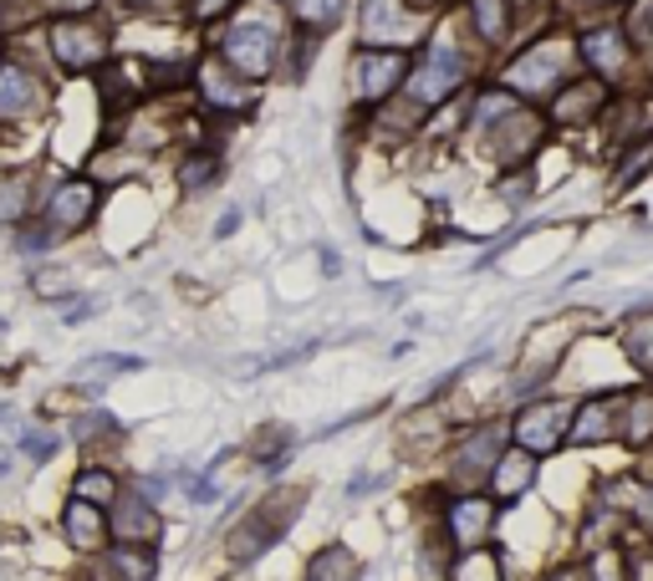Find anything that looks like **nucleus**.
I'll list each match as a JSON object with an SVG mask.
<instances>
[{
	"label": "nucleus",
	"mask_w": 653,
	"mask_h": 581,
	"mask_svg": "<svg viewBox=\"0 0 653 581\" xmlns=\"http://www.w3.org/2000/svg\"><path fill=\"white\" fill-rule=\"evenodd\" d=\"M296 505H302V490L261 500V505H255L251 515H245V521L231 531V541H225L231 561H255L261 551H271V545L281 541V531H286V525L296 521Z\"/></svg>",
	"instance_id": "1"
},
{
	"label": "nucleus",
	"mask_w": 653,
	"mask_h": 581,
	"mask_svg": "<svg viewBox=\"0 0 653 581\" xmlns=\"http://www.w3.org/2000/svg\"><path fill=\"white\" fill-rule=\"evenodd\" d=\"M158 535H164V515H158V505H148L134 484H123V495L108 505V541L158 545Z\"/></svg>",
	"instance_id": "2"
},
{
	"label": "nucleus",
	"mask_w": 653,
	"mask_h": 581,
	"mask_svg": "<svg viewBox=\"0 0 653 581\" xmlns=\"http://www.w3.org/2000/svg\"><path fill=\"white\" fill-rule=\"evenodd\" d=\"M57 531H61V545L72 557H87L92 561L103 545H108V510L97 505H82V500H61V515H57Z\"/></svg>",
	"instance_id": "3"
},
{
	"label": "nucleus",
	"mask_w": 653,
	"mask_h": 581,
	"mask_svg": "<svg viewBox=\"0 0 653 581\" xmlns=\"http://www.w3.org/2000/svg\"><path fill=\"white\" fill-rule=\"evenodd\" d=\"M51 57L67 67V72H92L97 61L108 57V37L97 31L92 21H57V31H51Z\"/></svg>",
	"instance_id": "4"
},
{
	"label": "nucleus",
	"mask_w": 653,
	"mask_h": 581,
	"mask_svg": "<svg viewBox=\"0 0 653 581\" xmlns=\"http://www.w3.org/2000/svg\"><path fill=\"white\" fill-rule=\"evenodd\" d=\"M225 57L241 67L245 77H266L271 72V57H276V26L271 21H235L231 37H225Z\"/></svg>",
	"instance_id": "5"
},
{
	"label": "nucleus",
	"mask_w": 653,
	"mask_h": 581,
	"mask_svg": "<svg viewBox=\"0 0 653 581\" xmlns=\"http://www.w3.org/2000/svg\"><path fill=\"white\" fill-rule=\"evenodd\" d=\"M158 577V545H123L108 541L92 557L87 581H154Z\"/></svg>",
	"instance_id": "6"
},
{
	"label": "nucleus",
	"mask_w": 653,
	"mask_h": 581,
	"mask_svg": "<svg viewBox=\"0 0 653 581\" xmlns=\"http://www.w3.org/2000/svg\"><path fill=\"white\" fill-rule=\"evenodd\" d=\"M567 424H572V403H532V408L516 418V444L526 454H552V449L567 439Z\"/></svg>",
	"instance_id": "7"
},
{
	"label": "nucleus",
	"mask_w": 653,
	"mask_h": 581,
	"mask_svg": "<svg viewBox=\"0 0 653 581\" xmlns=\"http://www.w3.org/2000/svg\"><path fill=\"white\" fill-rule=\"evenodd\" d=\"M47 108L37 72H26L16 61H0V122H31Z\"/></svg>",
	"instance_id": "8"
},
{
	"label": "nucleus",
	"mask_w": 653,
	"mask_h": 581,
	"mask_svg": "<svg viewBox=\"0 0 653 581\" xmlns=\"http://www.w3.org/2000/svg\"><path fill=\"white\" fill-rule=\"evenodd\" d=\"M97 209V189L87 179H67L57 194H51V205H47V230L51 235H72L82 230L87 219H92Z\"/></svg>",
	"instance_id": "9"
},
{
	"label": "nucleus",
	"mask_w": 653,
	"mask_h": 581,
	"mask_svg": "<svg viewBox=\"0 0 653 581\" xmlns=\"http://www.w3.org/2000/svg\"><path fill=\"white\" fill-rule=\"evenodd\" d=\"M562 67H567V51L562 47H536L532 57H520L516 67H510V87H516V92L542 97V92H552V87L562 82Z\"/></svg>",
	"instance_id": "10"
},
{
	"label": "nucleus",
	"mask_w": 653,
	"mask_h": 581,
	"mask_svg": "<svg viewBox=\"0 0 653 581\" xmlns=\"http://www.w3.org/2000/svg\"><path fill=\"white\" fill-rule=\"evenodd\" d=\"M455 87H460V51L449 47V41H435L429 61L413 72V97H419V102H435V97L455 92Z\"/></svg>",
	"instance_id": "11"
},
{
	"label": "nucleus",
	"mask_w": 653,
	"mask_h": 581,
	"mask_svg": "<svg viewBox=\"0 0 653 581\" xmlns=\"http://www.w3.org/2000/svg\"><path fill=\"white\" fill-rule=\"evenodd\" d=\"M67 495H72V500H82V505L108 510L113 500L123 495V474L113 470V464H97V460H87L82 470L72 474V484H67Z\"/></svg>",
	"instance_id": "12"
},
{
	"label": "nucleus",
	"mask_w": 653,
	"mask_h": 581,
	"mask_svg": "<svg viewBox=\"0 0 653 581\" xmlns=\"http://www.w3.org/2000/svg\"><path fill=\"white\" fill-rule=\"evenodd\" d=\"M449 535L460 545L465 557H470L475 545L490 535V500H460V505H449Z\"/></svg>",
	"instance_id": "13"
},
{
	"label": "nucleus",
	"mask_w": 653,
	"mask_h": 581,
	"mask_svg": "<svg viewBox=\"0 0 653 581\" xmlns=\"http://www.w3.org/2000/svg\"><path fill=\"white\" fill-rule=\"evenodd\" d=\"M413 21L409 11H399V0H368V16H363V37L368 41H409Z\"/></svg>",
	"instance_id": "14"
},
{
	"label": "nucleus",
	"mask_w": 653,
	"mask_h": 581,
	"mask_svg": "<svg viewBox=\"0 0 653 581\" xmlns=\"http://www.w3.org/2000/svg\"><path fill=\"white\" fill-rule=\"evenodd\" d=\"M403 77V57H378V51H368L363 61H358V92L363 97H383V92H393V82Z\"/></svg>",
	"instance_id": "15"
},
{
	"label": "nucleus",
	"mask_w": 653,
	"mask_h": 581,
	"mask_svg": "<svg viewBox=\"0 0 653 581\" xmlns=\"http://www.w3.org/2000/svg\"><path fill=\"white\" fill-rule=\"evenodd\" d=\"M567 434H572V444H603L607 434H613V403H582V413L567 424Z\"/></svg>",
	"instance_id": "16"
},
{
	"label": "nucleus",
	"mask_w": 653,
	"mask_h": 581,
	"mask_svg": "<svg viewBox=\"0 0 653 581\" xmlns=\"http://www.w3.org/2000/svg\"><path fill=\"white\" fill-rule=\"evenodd\" d=\"M496 449H500V434H496V429L475 434L470 444L455 454V474H465V480H475V474H490V464H496Z\"/></svg>",
	"instance_id": "17"
},
{
	"label": "nucleus",
	"mask_w": 653,
	"mask_h": 581,
	"mask_svg": "<svg viewBox=\"0 0 653 581\" xmlns=\"http://www.w3.org/2000/svg\"><path fill=\"white\" fill-rule=\"evenodd\" d=\"M306 581H358V557H352L348 545H326V551L312 557Z\"/></svg>",
	"instance_id": "18"
},
{
	"label": "nucleus",
	"mask_w": 653,
	"mask_h": 581,
	"mask_svg": "<svg viewBox=\"0 0 653 581\" xmlns=\"http://www.w3.org/2000/svg\"><path fill=\"white\" fill-rule=\"evenodd\" d=\"M138 367H144V357H128V352H97V357H82L77 377H82V383H108V377L138 373Z\"/></svg>",
	"instance_id": "19"
},
{
	"label": "nucleus",
	"mask_w": 653,
	"mask_h": 581,
	"mask_svg": "<svg viewBox=\"0 0 653 581\" xmlns=\"http://www.w3.org/2000/svg\"><path fill=\"white\" fill-rule=\"evenodd\" d=\"M16 454H21V460H31L41 470V464H51L61 454V434L57 429H21V434H16Z\"/></svg>",
	"instance_id": "20"
},
{
	"label": "nucleus",
	"mask_w": 653,
	"mask_h": 581,
	"mask_svg": "<svg viewBox=\"0 0 653 581\" xmlns=\"http://www.w3.org/2000/svg\"><path fill=\"white\" fill-rule=\"evenodd\" d=\"M113 434H123V424L108 408H87L72 418V444H82V449H92L97 439H113Z\"/></svg>",
	"instance_id": "21"
},
{
	"label": "nucleus",
	"mask_w": 653,
	"mask_h": 581,
	"mask_svg": "<svg viewBox=\"0 0 653 581\" xmlns=\"http://www.w3.org/2000/svg\"><path fill=\"white\" fill-rule=\"evenodd\" d=\"M532 454H526V449H520V454H510V460H500L496 464V495L500 500H516L520 490H526V484H532Z\"/></svg>",
	"instance_id": "22"
},
{
	"label": "nucleus",
	"mask_w": 653,
	"mask_h": 581,
	"mask_svg": "<svg viewBox=\"0 0 653 581\" xmlns=\"http://www.w3.org/2000/svg\"><path fill=\"white\" fill-rule=\"evenodd\" d=\"M582 51H587V61H593L597 72H617L623 67V37L617 31H593V37L582 41Z\"/></svg>",
	"instance_id": "23"
},
{
	"label": "nucleus",
	"mask_w": 653,
	"mask_h": 581,
	"mask_svg": "<svg viewBox=\"0 0 653 581\" xmlns=\"http://www.w3.org/2000/svg\"><path fill=\"white\" fill-rule=\"evenodd\" d=\"M57 245V235L47 225H16V255H47Z\"/></svg>",
	"instance_id": "24"
},
{
	"label": "nucleus",
	"mask_w": 653,
	"mask_h": 581,
	"mask_svg": "<svg viewBox=\"0 0 653 581\" xmlns=\"http://www.w3.org/2000/svg\"><path fill=\"white\" fill-rule=\"evenodd\" d=\"M475 21H480V31L490 41L506 37V11H500V0H475Z\"/></svg>",
	"instance_id": "25"
},
{
	"label": "nucleus",
	"mask_w": 653,
	"mask_h": 581,
	"mask_svg": "<svg viewBox=\"0 0 653 581\" xmlns=\"http://www.w3.org/2000/svg\"><path fill=\"white\" fill-rule=\"evenodd\" d=\"M205 92L215 108H245V87H231V82H220V72H205Z\"/></svg>",
	"instance_id": "26"
},
{
	"label": "nucleus",
	"mask_w": 653,
	"mask_h": 581,
	"mask_svg": "<svg viewBox=\"0 0 653 581\" xmlns=\"http://www.w3.org/2000/svg\"><path fill=\"white\" fill-rule=\"evenodd\" d=\"M342 11H348V0H302V16L312 26H338Z\"/></svg>",
	"instance_id": "27"
},
{
	"label": "nucleus",
	"mask_w": 653,
	"mask_h": 581,
	"mask_svg": "<svg viewBox=\"0 0 653 581\" xmlns=\"http://www.w3.org/2000/svg\"><path fill=\"white\" fill-rule=\"evenodd\" d=\"M215 169H220L215 158H209V154H199V158L189 164V169H179V184H184V189H199V184H209V179H215Z\"/></svg>",
	"instance_id": "28"
},
{
	"label": "nucleus",
	"mask_w": 653,
	"mask_h": 581,
	"mask_svg": "<svg viewBox=\"0 0 653 581\" xmlns=\"http://www.w3.org/2000/svg\"><path fill=\"white\" fill-rule=\"evenodd\" d=\"M92 312H97V302H67L61 306V322H67V327H82Z\"/></svg>",
	"instance_id": "29"
},
{
	"label": "nucleus",
	"mask_w": 653,
	"mask_h": 581,
	"mask_svg": "<svg viewBox=\"0 0 653 581\" xmlns=\"http://www.w3.org/2000/svg\"><path fill=\"white\" fill-rule=\"evenodd\" d=\"M11 470H16V454H11V449H0V484L11 480Z\"/></svg>",
	"instance_id": "30"
},
{
	"label": "nucleus",
	"mask_w": 653,
	"mask_h": 581,
	"mask_svg": "<svg viewBox=\"0 0 653 581\" xmlns=\"http://www.w3.org/2000/svg\"><path fill=\"white\" fill-rule=\"evenodd\" d=\"M16 418V403H0V424H11Z\"/></svg>",
	"instance_id": "31"
},
{
	"label": "nucleus",
	"mask_w": 653,
	"mask_h": 581,
	"mask_svg": "<svg viewBox=\"0 0 653 581\" xmlns=\"http://www.w3.org/2000/svg\"><path fill=\"white\" fill-rule=\"evenodd\" d=\"M0 337H6V316H0Z\"/></svg>",
	"instance_id": "32"
},
{
	"label": "nucleus",
	"mask_w": 653,
	"mask_h": 581,
	"mask_svg": "<svg viewBox=\"0 0 653 581\" xmlns=\"http://www.w3.org/2000/svg\"><path fill=\"white\" fill-rule=\"evenodd\" d=\"M77 581H87V577H77Z\"/></svg>",
	"instance_id": "33"
}]
</instances>
